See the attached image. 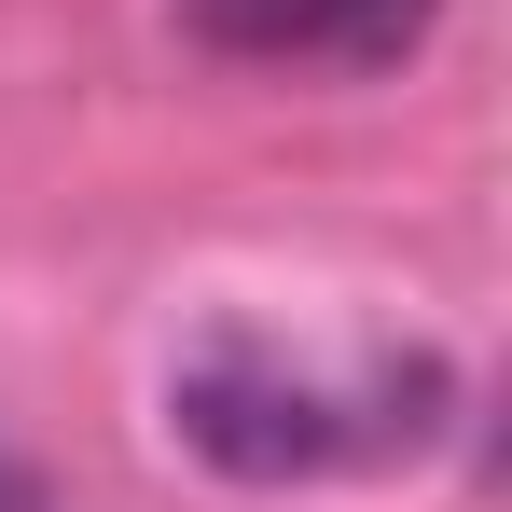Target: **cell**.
I'll list each match as a JSON object with an SVG mask.
<instances>
[{"label": "cell", "instance_id": "3", "mask_svg": "<svg viewBox=\"0 0 512 512\" xmlns=\"http://www.w3.org/2000/svg\"><path fill=\"white\" fill-rule=\"evenodd\" d=\"M0 512H28V471H14V457H0Z\"/></svg>", "mask_w": 512, "mask_h": 512}, {"label": "cell", "instance_id": "1", "mask_svg": "<svg viewBox=\"0 0 512 512\" xmlns=\"http://www.w3.org/2000/svg\"><path fill=\"white\" fill-rule=\"evenodd\" d=\"M457 416L443 346H319L263 333V319H208L167 374V429L222 471V485H333V471H388Z\"/></svg>", "mask_w": 512, "mask_h": 512}, {"label": "cell", "instance_id": "2", "mask_svg": "<svg viewBox=\"0 0 512 512\" xmlns=\"http://www.w3.org/2000/svg\"><path fill=\"white\" fill-rule=\"evenodd\" d=\"M429 14L443 0H194V28L263 70H388L429 42Z\"/></svg>", "mask_w": 512, "mask_h": 512}]
</instances>
